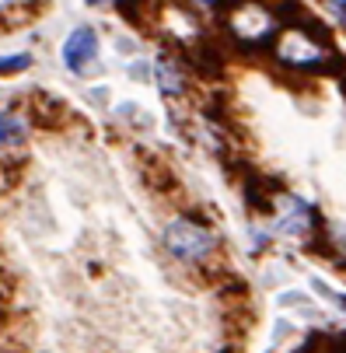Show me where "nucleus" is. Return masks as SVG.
<instances>
[{
    "label": "nucleus",
    "instance_id": "f257e3e1",
    "mask_svg": "<svg viewBox=\"0 0 346 353\" xmlns=\"http://www.w3.org/2000/svg\"><path fill=\"white\" fill-rule=\"evenodd\" d=\"M273 60L290 70H325L332 67V46L308 25H283L273 39Z\"/></svg>",
    "mask_w": 346,
    "mask_h": 353
},
{
    "label": "nucleus",
    "instance_id": "f03ea898",
    "mask_svg": "<svg viewBox=\"0 0 346 353\" xmlns=\"http://www.w3.org/2000/svg\"><path fill=\"white\" fill-rule=\"evenodd\" d=\"M224 28L241 46H266L280 35V18L263 0H238L224 14Z\"/></svg>",
    "mask_w": 346,
    "mask_h": 353
},
{
    "label": "nucleus",
    "instance_id": "20e7f679",
    "mask_svg": "<svg viewBox=\"0 0 346 353\" xmlns=\"http://www.w3.org/2000/svg\"><path fill=\"white\" fill-rule=\"evenodd\" d=\"M63 67L77 77L91 74V67H98V32L91 25H77L67 39H63Z\"/></svg>",
    "mask_w": 346,
    "mask_h": 353
},
{
    "label": "nucleus",
    "instance_id": "423d86ee",
    "mask_svg": "<svg viewBox=\"0 0 346 353\" xmlns=\"http://www.w3.org/2000/svg\"><path fill=\"white\" fill-rule=\"evenodd\" d=\"M154 81H158V88H161L165 98L185 94V70H182V63H179L175 53H158L154 57Z\"/></svg>",
    "mask_w": 346,
    "mask_h": 353
},
{
    "label": "nucleus",
    "instance_id": "1a4fd4ad",
    "mask_svg": "<svg viewBox=\"0 0 346 353\" xmlns=\"http://www.w3.org/2000/svg\"><path fill=\"white\" fill-rule=\"evenodd\" d=\"M325 4H329V11L336 14V21L346 28V0H325Z\"/></svg>",
    "mask_w": 346,
    "mask_h": 353
},
{
    "label": "nucleus",
    "instance_id": "7ed1b4c3",
    "mask_svg": "<svg viewBox=\"0 0 346 353\" xmlns=\"http://www.w3.org/2000/svg\"><path fill=\"white\" fill-rule=\"evenodd\" d=\"M165 245L175 259L182 263H196V259H207L210 252H214V234L203 228V224H196L189 217H175L168 228H165Z\"/></svg>",
    "mask_w": 346,
    "mask_h": 353
},
{
    "label": "nucleus",
    "instance_id": "6e6552de",
    "mask_svg": "<svg viewBox=\"0 0 346 353\" xmlns=\"http://www.w3.org/2000/svg\"><path fill=\"white\" fill-rule=\"evenodd\" d=\"M32 67V57L28 53H14V57H4L0 60V74H21Z\"/></svg>",
    "mask_w": 346,
    "mask_h": 353
},
{
    "label": "nucleus",
    "instance_id": "9b49d317",
    "mask_svg": "<svg viewBox=\"0 0 346 353\" xmlns=\"http://www.w3.org/2000/svg\"><path fill=\"white\" fill-rule=\"evenodd\" d=\"M84 4H91V8H98V4H105V0H84Z\"/></svg>",
    "mask_w": 346,
    "mask_h": 353
},
{
    "label": "nucleus",
    "instance_id": "39448f33",
    "mask_svg": "<svg viewBox=\"0 0 346 353\" xmlns=\"http://www.w3.org/2000/svg\"><path fill=\"white\" fill-rule=\"evenodd\" d=\"M312 224H315V214L301 196H280L276 199V210H273V231L276 234L298 238V234L312 231Z\"/></svg>",
    "mask_w": 346,
    "mask_h": 353
},
{
    "label": "nucleus",
    "instance_id": "0eeeda50",
    "mask_svg": "<svg viewBox=\"0 0 346 353\" xmlns=\"http://www.w3.org/2000/svg\"><path fill=\"white\" fill-rule=\"evenodd\" d=\"M28 133V123L18 112H0V143H21Z\"/></svg>",
    "mask_w": 346,
    "mask_h": 353
},
{
    "label": "nucleus",
    "instance_id": "9d476101",
    "mask_svg": "<svg viewBox=\"0 0 346 353\" xmlns=\"http://www.w3.org/2000/svg\"><path fill=\"white\" fill-rule=\"evenodd\" d=\"M192 4H203V8H221V4H231V0H192Z\"/></svg>",
    "mask_w": 346,
    "mask_h": 353
}]
</instances>
